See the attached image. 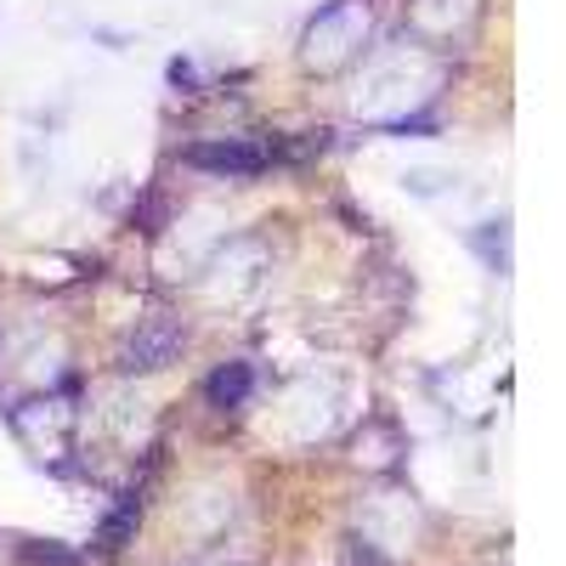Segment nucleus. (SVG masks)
Returning a JSON list of instances; mask_svg holds the SVG:
<instances>
[{"instance_id": "nucleus-1", "label": "nucleus", "mask_w": 566, "mask_h": 566, "mask_svg": "<svg viewBox=\"0 0 566 566\" xmlns=\"http://www.w3.org/2000/svg\"><path fill=\"white\" fill-rule=\"evenodd\" d=\"M244 386H250V374H244V368H232V374H216V386H210V391H216V402H239Z\"/></svg>"}]
</instances>
